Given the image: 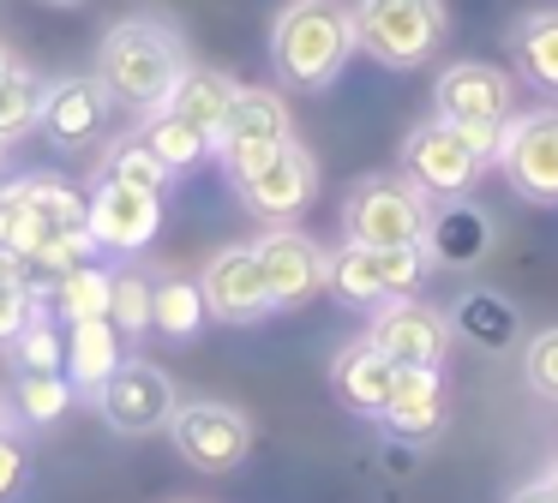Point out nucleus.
<instances>
[{
  "label": "nucleus",
  "mask_w": 558,
  "mask_h": 503,
  "mask_svg": "<svg viewBox=\"0 0 558 503\" xmlns=\"http://www.w3.org/2000/svg\"><path fill=\"white\" fill-rule=\"evenodd\" d=\"M354 60L349 0H289L270 24V66L289 90H330Z\"/></svg>",
  "instance_id": "1"
},
{
  "label": "nucleus",
  "mask_w": 558,
  "mask_h": 503,
  "mask_svg": "<svg viewBox=\"0 0 558 503\" xmlns=\"http://www.w3.org/2000/svg\"><path fill=\"white\" fill-rule=\"evenodd\" d=\"M181 72H186V42L162 19H121L97 48V84L109 90V102L145 108V114H157L169 102Z\"/></svg>",
  "instance_id": "2"
},
{
  "label": "nucleus",
  "mask_w": 558,
  "mask_h": 503,
  "mask_svg": "<svg viewBox=\"0 0 558 503\" xmlns=\"http://www.w3.org/2000/svg\"><path fill=\"white\" fill-rule=\"evenodd\" d=\"M354 12V48L390 72H409L445 48L450 12L445 0H349Z\"/></svg>",
  "instance_id": "3"
},
{
  "label": "nucleus",
  "mask_w": 558,
  "mask_h": 503,
  "mask_svg": "<svg viewBox=\"0 0 558 503\" xmlns=\"http://www.w3.org/2000/svg\"><path fill=\"white\" fill-rule=\"evenodd\" d=\"M433 275V258L421 246H354L342 240L325 258V287L342 306H390V299H414L421 282Z\"/></svg>",
  "instance_id": "4"
},
{
  "label": "nucleus",
  "mask_w": 558,
  "mask_h": 503,
  "mask_svg": "<svg viewBox=\"0 0 558 503\" xmlns=\"http://www.w3.org/2000/svg\"><path fill=\"white\" fill-rule=\"evenodd\" d=\"M493 168V150H486L474 132L450 126V120H421V126L402 138V180L414 192H426L433 204L445 198H469V186Z\"/></svg>",
  "instance_id": "5"
},
{
  "label": "nucleus",
  "mask_w": 558,
  "mask_h": 503,
  "mask_svg": "<svg viewBox=\"0 0 558 503\" xmlns=\"http://www.w3.org/2000/svg\"><path fill=\"white\" fill-rule=\"evenodd\" d=\"M426 216H433L426 192H414L402 174H373L342 204V240H354V246H421Z\"/></svg>",
  "instance_id": "6"
},
{
  "label": "nucleus",
  "mask_w": 558,
  "mask_h": 503,
  "mask_svg": "<svg viewBox=\"0 0 558 503\" xmlns=\"http://www.w3.org/2000/svg\"><path fill=\"white\" fill-rule=\"evenodd\" d=\"M433 108H438V120L474 132V138L493 150V162H498V150H505V126L517 120L510 114V72H498L493 60H457V66L438 72Z\"/></svg>",
  "instance_id": "7"
},
{
  "label": "nucleus",
  "mask_w": 558,
  "mask_h": 503,
  "mask_svg": "<svg viewBox=\"0 0 558 503\" xmlns=\"http://www.w3.org/2000/svg\"><path fill=\"white\" fill-rule=\"evenodd\" d=\"M294 138V114L282 102V90H265V84H241L234 90V108L217 132V162L229 168V180H253L282 144Z\"/></svg>",
  "instance_id": "8"
},
{
  "label": "nucleus",
  "mask_w": 558,
  "mask_h": 503,
  "mask_svg": "<svg viewBox=\"0 0 558 503\" xmlns=\"http://www.w3.org/2000/svg\"><path fill=\"white\" fill-rule=\"evenodd\" d=\"M169 438L181 450V462L198 467V474H234L253 450V426L229 402H181L169 419Z\"/></svg>",
  "instance_id": "9"
},
{
  "label": "nucleus",
  "mask_w": 558,
  "mask_h": 503,
  "mask_svg": "<svg viewBox=\"0 0 558 503\" xmlns=\"http://www.w3.org/2000/svg\"><path fill=\"white\" fill-rule=\"evenodd\" d=\"M366 342H373L390 366H402V371H409V366L438 371V366H445V354H450V342H457V330H450V318L438 306H426V299H390V306L373 311Z\"/></svg>",
  "instance_id": "10"
},
{
  "label": "nucleus",
  "mask_w": 558,
  "mask_h": 503,
  "mask_svg": "<svg viewBox=\"0 0 558 503\" xmlns=\"http://www.w3.org/2000/svg\"><path fill=\"white\" fill-rule=\"evenodd\" d=\"M498 168L510 174V192L529 204H558V108H534L505 126Z\"/></svg>",
  "instance_id": "11"
},
{
  "label": "nucleus",
  "mask_w": 558,
  "mask_h": 503,
  "mask_svg": "<svg viewBox=\"0 0 558 503\" xmlns=\"http://www.w3.org/2000/svg\"><path fill=\"white\" fill-rule=\"evenodd\" d=\"M97 402H102V419L114 431H126V438L162 431L174 419V407H181L174 402V378L162 366H150V359H121V371L97 390Z\"/></svg>",
  "instance_id": "12"
},
{
  "label": "nucleus",
  "mask_w": 558,
  "mask_h": 503,
  "mask_svg": "<svg viewBox=\"0 0 558 503\" xmlns=\"http://www.w3.org/2000/svg\"><path fill=\"white\" fill-rule=\"evenodd\" d=\"M109 90L97 84V72H78V78H54L49 90H43V138L54 144V150H97L102 132H109Z\"/></svg>",
  "instance_id": "13"
},
{
  "label": "nucleus",
  "mask_w": 558,
  "mask_h": 503,
  "mask_svg": "<svg viewBox=\"0 0 558 503\" xmlns=\"http://www.w3.org/2000/svg\"><path fill=\"white\" fill-rule=\"evenodd\" d=\"M241 198L253 216H265L270 228H294V216L318 198V162L301 138H289L253 180H241Z\"/></svg>",
  "instance_id": "14"
},
{
  "label": "nucleus",
  "mask_w": 558,
  "mask_h": 503,
  "mask_svg": "<svg viewBox=\"0 0 558 503\" xmlns=\"http://www.w3.org/2000/svg\"><path fill=\"white\" fill-rule=\"evenodd\" d=\"M258 252V270H265V287H270V306L277 311H294L325 287V258L330 252L318 246L313 234L301 228H270V234L253 240Z\"/></svg>",
  "instance_id": "15"
},
{
  "label": "nucleus",
  "mask_w": 558,
  "mask_h": 503,
  "mask_svg": "<svg viewBox=\"0 0 558 503\" xmlns=\"http://www.w3.org/2000/svg\"><path fill=\"white\" fill-rule=\"evenodd\" d=\"M162 228V198L133 186H114V180H97L85 198V234L97 252H145Z\"/></svg>",
  "instance_id": "16"
},
{
  "label": "nucleus",
  "mask_w": 558,
  "mask_h": 503,
  "mask_svg": "<svg viewBox=\"0 0 558 503\" xmlns=\"http://www.w3.org/2000/svg\"><path fill=\"white\" fill-rule=\"evenodd\" d=\"M198 294H205V311L217 323H258V318L277 311L253 246H222L217 258L205 263V275H198Z\"/></svg>",
  "instance_id": "17"
},
{
  "label": "nucleus",
  "mask_w": 558,
  "mask_h": 503,
  "mask_svg": "<svg viewBox=\"0 0 558 503\" xmlns=\"http://www.w3.org/2000/svg\"><path fill=\"white\" fill-rule=\"evenodd\" d=\"M421 252L433 258V270H474L493 252V216L469 198H445L426 216V240Z\"/></svg>",
  "instance_id": "18"
},
{
  "label": "nucleus",
  "mask_w": 558,
  "mask_h": 503,
  "mask_svg": "<svg viewBox=\"0 0 558 503\" xmlns=\"http://www.w3.org/2000/svg\"><path fill=\"white\" fill-rule=\"evenodd\" d=\"M385 431L402 443H426L438 426H445V378L426 366H409L397 371V383H390V402H385Z\"/></svg>",
  "instance_id": "19"
},
{
  "label": "nucleus",
  "mask_w": 558,
  "mask_h": 503,
  "mask_svg": "<svg viewBox=\"0 0 558 503\" xmlns=\"http://www.w3.org/2000/svg\"><path fill=\"white\" fill-rule=\"evenodd\" d=\"M397 371H402V366H390V359L361 335V342H349V347L337 354V366H330V390L342 395V407H349V414L378 419V414H385V402H390V383H397Z\"/></svg>",
  "instance_id": "20"
},
{
  "label": "nucleus",
  "mask_w": 558,
  "mask_h": 503,
  "mask_svg": "<svg viewBox=\"0 0 558 503\" xmlns=\"http://www.w3.org/2000/svg\"><path fill=\"white\" fill-rule=\"evenodd\" d=\"M126 359V342L109 318H85V323H66V383L73 390H90L97 395L102 383L121 371Z\"/></svg>",
  "instance_id": "21"
},
{
  "label": "nucleus",
  "mask_w": 558,
  "mask_h": 503,
  "mask_svg": "<svg viewBox=\"0 0 558 503\" xmlns=\"http://www.w3.org/2000/svg\"><path fill=\"white\" fill-rule=\"evenodd\" d=\"M234 90L241 84L229 78V72H210V66H186L181 78H174V90H169V114H181L186 126H198L210 144H217V132H222V120H229V108H234Z\"/></svg>",
  "instance_id": "22"
},
{
  "label": "nucleus",
  "mask_w": 558,
  "mask_h": 503,
  "mask_svg": "<svg viewBox=\"0 0 558 503\" xmlns=\"http://www.w3.org/2000/svg\"><path fill=\"white\" fill-rule=\"evenodd\" d=\"M510 48H517V66L534 90L558 96V7L546 12H522L517 30H510Z\"/></svg>",
  "instance_id": "23"
},
{
  "label": "nucleus",
  "mask_w": 558,
  "mask_h": 503,
  "mask_svg": "<svg viewBox=\"0 0 558 503\" xmlns=\"http://www.w3.org/2000/svg\"><path fill=\"white\" fill-rule=\"evenodd\" d=\"M450 330L462 335L469 347H486V354H505L510 342H517V306L498 294H486V287H474V294H462V306L450 311Z\"/></svg>",
  "instance_id": "24"
},
{
  "label": "nucleus",
  "mask_w": 558,
  "mask_h": 503,
  "mask_svg": "<svg viewBox=\"0 0 558 503\" xmlns=\"http://www.w3.org/2000/svg\"><path fill=\"white\" fill-rule=\"evenodd\" d=\"M205 294H198V282H186V275H162V282H150V330L162 335V342H193L198 330H205Z\"/></svg>",
  "instance_id": "25"
},
{
  "label": "nucleus",
  "mask_w": 558,
  "mask_h": 503,
  "mask_svg": "<svg viewBox=\"0 0 558 503\" xmlns=\"http://www.w3.org/2000/svg\"><path fill=\"white\" fill-rule=\"evenodd\" d=\"M109 294H114V270H102L97 258L66 270L61 282L49 287V311L61 323H85V318H109Z\"/></svg>",
  "instance_id": "26"
},
{
  "label": "nucleus",
  "mask_w": 558,
  "mask_h": 503,
  "mask_svg": "<svg viewBox=\"0 0 558 503\" xmlns=\"http://www.w3.org/2000/svg\"><path fill=\"white\" fill-rule=\"evenodd\" d=\"M25 192V210L43 234H85V192H73L66 180L54 174H25L19 180Z\"/></svg>",
  "instance_id": "27"
},
{
  "label": "nucleus",
  "mask_w": 558,
  "mask_h": 503,
  "mask_svg": "<svg viewBox=\"0 0 558 503\" xmlns=\"http://www.w3.org/2000/svg\"><path fill=\"white\" fill-rule=\"evenodd\" d=\"M138 138H145L150 150L162 156V168H169V174L198 168V162H210V156H217V144H210L198 126H186L181 114H169V108H157V114L145 120V132H138Z\"/></svg>",
  "instance_id": "28"
},
{
  "label": "nucleus",
  "mask_w": 558,
  "mask_h": 503,
  "mask_svg": "<svg viewBox=\"0 0 558 503\" xmlns=\"http://www.w3.org/2000/svg\"><path fill=\"white\" fill-rule=\"evenodd\" d=\"M43 90L49 84L31 66H19V60L7 66V78H0V144H19L43 120Z\"/></svg>",
  "instance_id": "29"
},
{
  "label": "nucleus",
  "mask_w": 558,
  "mask_h": 503,
  "mask_svg": "<svg viewBox=\"0 0 558 503\" xmlns=\"http://www.w3.org/2000/svg\"><path fill=\"white\" fill-rule=\"evenodd\" d=\"M97 180H114V186H133V192H150V198H162L169 192V168H162V156L150 150L145 138H121L109 156H102V174Z\"/></svg>",
  "instance_id": "30"
},
{
  "label": "nucleus",
  "mask_w": 558,
  "mask_h": 503,
  "mask_svg": "<svg viewBox=\"0 0 558 503\" xmlns=\"http://www.w3.org/2000/svg\"><path fill=\"white\" fill-rule=\"evenodd\" d=\"M13 407L31 419V426H54V419L73 407V383H66V371H19Z\"/></svg>",
  "instance_id": "31"
},
{
  "label": "nucleus",
  "mask_w": 558,
  "mask_h": 503,
  "mask_svg": "<svg viewBox=\"0 0 558 503\" xmlns=\"http://www.w3.org/2000/svg\"><path fill=\"white\" fill-rule=\"evenodd\" d=\"M13 366L19 371H66V335L54 330V311H31V323L13 335Z\"/></svg>",
  "instance_id": "32"
},
{
  "label": "nucleus",
  "mask_w": 558,
  "mask_h": 503,
  "mask_svg": "<svg viewBox=\"0 0 558 503\" xmlns=\"http://www.w3.org/2000/svg\"><path fill=\"white\" fill-rule=\"evenodd\" d=\"M109 323L121 330V342L150 330V282L138 270H121L114 275V294H109Z\"/></svg>",
  "instance_id": "33"
},
{
  "label": "nucleus",
  "mask_w": 558,
  "mask_h": 503,
  "mask_svg": "<svg viewBox=\"0 0 558 503\" xmlns=\"http://www.w3.org/2000/svg\"><path fill=\"white\" fill-rule=\"evenodd\" d=\"M522 378H529L534 395L558 402V323L541 335H529V347H522Z\"/></svg>",
  "instance_id": "34"
},
{
  "label": "nucleus",
  "mask_w": 558,
  "mask_h": 503,
  "mask_svg": "<svg viewBox=\"0 0 558 503\" xmlns=\"http://www.w3.org/2000/svg\"><path fill=\"white\" fill-rule=\"evenodd\" d=\"M43 299L31 294L25 282H0V347H13V335L31 323V311H37Z\"/></svg>",
  "instance_id": "35"
},
{
  "label": "nucleus",
  "mask_w": 558,
  "mask_h": 503,
  "mask_svg": "<svg viewBox=\"0 0 558 503\" xmlns=\"http://www.w3.org/2000/svg\"><path fill=\"white\" fill-rule=\"evenodd\" d=\"M19 486H25V450L0 431V503L19 498Z\"/></svg>",
  "instance_id": "36"
},
{
  "label": "nucleus",
  "mask_w": 558,
  "mask_h": 503,
  "mask_svg": "<svg viewBox=\"0 0 558 503\" xmlns=\"http://www.w3.org/2000/svg\"><path fill=\"white\" fill-rule=\"evenodd\" d=\"M510 503H558V498L541 486V479H529V486H517V491H510Z\"/></svg>",
  "instance_id": "37"
},
{
  "label": "nucleus",
  "mask_w": 558,
  "mask_h": 503,
  "mask_svg": "<svg viewBox=\"0 0 558 503\" xmlns=\"http://www.w3.org/2000/svg\"><path fill=\"white\" fill-rule=\"evenodd\" d=\"M0 282H19V258H13V252H0Z\"/></svg>",
  "instance_id": "38"
},
{
  "label": "nucleus",
  "mask_w": 558,
  "mask_h": 503,
  "mask_svg": "<svg viewBox=\"0 0 558 503\" xmlns=\"http://www.w3.org/2000/svg\"><path fill=\"white\" fill-rule=\"evenodd\" d=\"M541 486H546V491H553V498H558V455H553V462H546V474H541Z\"/></svg>",
  "instance_id": "39"
},
{
  "label": "nucleus",
  "mask_w": 558,
  "mask_h": 503,
  "mask_svg": "<svg viewBox=\"0 0 558 503\" xmlns=\"http://www.w3.org/2000/svg\"><path fill=\"white\" fill-rule=\"evenodd\" d=\"M7 66H13V54H7V48H0V78H7Z\"/></svg>",
  "instance_id": "40"
},
{
  "label": "nucleus",
  "mask_w": 558,
  "mask_h": 503,
  "mask_svg": "<svg viewBox=\"0 0 558 503\" xmlns=\"http://www.w3.org/2000/svg\"><path fill=\"white\" fill-rule=\"evenodd\" d=\"M49 7H85V0H49Z\"/></svg>",
  "instance_id": "41"
},
{
  "label": "nucleus",
  "mask_w": 558,
  "mask_h": 503,
  "mask_svg": "<svg viewBox=\"0 0 558 503\" xmlns=\"http://www.w3.org/2000/svg\"><path fill=\"white\" fill-rule=\"evenodd\" d=\"M0 150H7V144H0Z\"/></svg>",
  "instance_id": "42"
}]
</instances>
